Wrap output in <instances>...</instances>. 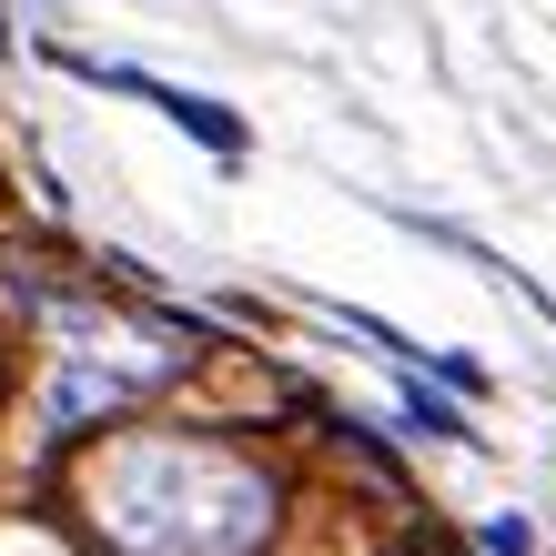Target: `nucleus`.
I'll return each mask as SVG.
<instances>
[{"mask_svg": "<svg viewBox=\"0 0 556 556\" xmlns=\"http://www.w3.org/2000/svg\"><path fill=\"white\" fill-rule=\"evenodd\" d=\"M91 527L122 556H253L274 527V476L213 435H132L91 476Z\"/></svg>", "mask_w": 556, "mask_h": 556, "instance_id": "nucleus-1", "label": "nucleus"}, {"mask_svg": "<svg viewBox=\"0 0 556 556\" xmlns=\"http://www.w3.org/2000/svg\"><path fill=\"white\" fill-rule=\"evenodd\" d=\"M72 72H81V81H122V91H142V102H152L162 122H182V132L203 142V152L243 162V122H233V112H213L203 91H173V81H152V72H112V61H72Z\"/></svg>", "mask_w": 556, "mask_h": 556, "instance_id": "nucleus-2", "label": "nucleus"}, {"mask_svg": "<svg viewBox=\"0 0 556 556\" xmlns=\"http://www.w3.org/2000/svg\"><path fill=\"white\" fill-rule=\"evenodd\" d=\"M405 415H415V435H445V445H466V415H455V405H435L425 384H405Z\"/></svg>", "mask_w": 556, "mask_h": 556, "instance_id": "nucleus-3", "label": "nucleus"}, {"mask_svg": "<svg viewBox=\"0 0 556 556\" xmlns=\"http://www.w3.org/2000/svg\"><path fill=\"white\" fill-rule=\"evenodd\" d=\"M496 556H536V536H527V516H496Z\"/></svg>", "mask_w": 556, "mask_h": 556, "instance_id": "nucleus-4", "label": "nucleus"}]
</instances>
